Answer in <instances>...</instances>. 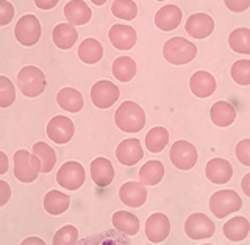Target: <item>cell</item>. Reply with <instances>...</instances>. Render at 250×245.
<instances>
[{"label":"cell","mask_w":250,"mask_h":245,"mask_svg":"<svg viewBox=\"0 0 250 245\" xmlns=\"http://www.w3.org/2000/svg\"><path fill=\"white\" fill-rule=\"evenodd\" d=\"M114 122L124 133H139L146 126V113L141 105L133 100H125L116 109Z\"/></svg>","instance_id":"1"},{"label":"cell","mask_w":250,"mask_h":245,"mask_svg":"<svg viewBox=\"0 0 250 245\" xmlns=\"http://www.w3.org/2000/svg\"><path fill=\"white\" fill-rule=\"evenodd\" d=\"M163 57L174 66H185L197 57V47L186 38L175 36L167 39L163 45Z\"/></svg>","instance_id":"2"},{"label":"cell","mask_w":250,"mask_h":245,"mask_svg":"<svg viewBox=\"0 0 250 245\" xmlns=\"http://www.w3.org/2000/svg\"><path fill=\"white\" fill-rule=\"evenodd\" d=\"M41 160L27 150H16L13 155V169L14 177L21 183H33L41 173Z\"/></svg>","instance_id":"3"},{"label":"cell","mask_w":250,"mask_h":245,"mask_svg":"<svg viewBox=\"0 0 250 245\" xmlns=\"http://www.w3.org/2000/svg\"><path fill=\"white\" fill-rule=\"evenodd\" d=\"M18 88L25 97H38L47 88V78L36 66H25L18 74Z\"/></svg>","instance_id":"4"},{"label":"cell","mask_w":250,"mask_h":245,"mask_svg":"<svg viewBox=\"0 0 250 245\" xmlns=\"http://www.w3.org/2000/svg\"><path fill=\"white\" fill-rule=\"evenodd\" d=\"M241 208L242 199L231 189H222L209 197V209L217 219H225L233 212H238Z\"/></svg>","instance_id":"5"},{"label":"cell","mask_w":250,"mask_h":245,"mask_svg":"<svg viewBox=\"0 0 250 245\" xmlns=\"http://www.w3.org/2000/svg\"><path fill=\"white\" fill-rule=\"evenodd\" d=\"M170 163L178 170H191L199 160V152L191 142L188 141H175L170 147Z\"/></svg>","instance_id":"6"},{"label":"cell","mask_w":250,"mask_h":245,"mask_svg":"<svg viewBox=\"0 0 250 245\" xmlns=\"http://www.w3.org/2000/svg\"><path fill=\"white\" fill-rule=\"evenodd\" d=\"M14 36L19 44L25 47H33L41 39V22L33 14L22 16L14 27Z\"/></svg>","instance_id":"7"},{"label":"cell","mask_w":250,"mask_h":245,"mask_svg":"<svg viewBox=\"0 0 250 245\" xmlns=\"http://www.w3.org/2000/svg\"><path fill=\"white\" fill-rule=\"evenodd\" d=\"M216 231V225L207 214L203 212H192L185 222V233L192 241H203L213 238Z\"/></svg>","instance_id":"8"},{"label":"cell","mask_w":250,"mask_h":245,"mask_svg":"<svg viewBox=\"0 0 250 245\" xmlns=\"http://www.w3.org/2000/svg\"><path fill=\"white\" fill-rule=\"evenodd\" d=\"M86 180L84 167L77 161H67L61 165L57 173V183L67 191H78Z\"/></svg>","instance_id":"9"},{"label":"cell","mask_w":250,"mask_h":245,"mask_svg":"<svg viewBox=\"0 0 250 245\" xmlns=\"http://www.w3.org/2000/svg\"><path fill=\"white\" fill-rule=\"evenodd\" d=\"M121 91L119 88L109 80H100L94 83L91 88V100L94 106L100 109H108L111 108L117 100H119Z\"/></svg>","instance_id":"10"},{"label":"cell","mask_w":250,"mask_h":245,"mask_svg":"<svg viewBox=\"0 0 250 245\" xmlns=\"http://www.w3.org/2000/svg\"><path fill=\"white\" fill-rule=\"evenodd\" d=\"M74 134H75V125L67 116H55L47 123V136L58 145L70 142Z\"/></svg>","instance_id":"11"},{"label":"cell","mask_w":250,"mask_h":245,"mask_svg":"<svg viewBox=\"0 0 250 245\" xmlns=\"http://www.w3.org/2000/svg\"><path fill=\"white\" fill-rule=\"evenodd\" d=\"M170 220L164 212H153L146 222V238L152 244H161L169 238Z\"/></svg>","instance_id":"12"},{"label":"cell","mask_w":250,"mask_h":245,"mask_svg":"<svg viewBox=\"0 0 250 245\" xmlns=\"http://www.w3.org/2000/svg\"><path fill=\"white\" fill-rule=\"evenodd\" d=\"M186 33L195 39H207L214 31V20L207 13H194L186 20Z\"/></svg>","instance_id":"13"},{"label":"cell","mask_w":250,"mask_h":245,"mask_svg":"<svg viewBox=\"0 0 250 245\" xmlns=\"http://www.w3.org/2000/svg\"><path fill=\"white\" fill-rule=\"evenodd\" d=\"M116 158L125 167H131V165L138 164L144 158V148L141 145L139 139L136 138L124 139L116 148Z\"/></svg>","instance_id":"14"},{"label":"cell","mask_w":250,"mask_h":245,"mask_svg":"<svg viewBox=\"0 0 250 245\" xmlns=\"http://www.w3.org/2000/svg\"><path fill=\"white\" fill-rule=\"evenodd\" d=\"M109 42L113 44L117 50H131L138 41L136 30L130 25H122V23H114L108 31Z\"/></svg>","instance_id":"15"},{"label":"cell","mask_w":250,"mask_h":245,"mask_svg":"<svg viewBox=\"0 0 250 245\" xmlns=\"http://www.w3.org/2000/svg\"><path fill=\"white\" fill-rule=\"evenodd\" d=\"M119 199L130 208H141L147 202V189L141 181H127L119 189Z\"/></svg>","instance_id":"16"},{"label":"cell","mask_w":250,"mask_h":245,"mask_svg":"<svg viewBox=\"0 0 250 245\" xmlns=\"http://www.w3.org/2000/svg\"><path fill=\"white\" fill-rule=\"evenodd\" d=\"M189 89L195 97L208 99L216 91V78L207 70H197L191 75Z\"/></svg>","instance_id":"17"},{"label":"cell","mask_w":250,"mask_h":245,"mask_svg":"<svg viewBox=\"0 0 250 245\" xmlns=\"http://www.w3.org/2000/svg\"><path fill=\"white\" fill-rule=\"evenodd\" d=\"M205 175L213 184H225L233 177V167L224 158H213L207 163Z\"/></svg>","instance_id":"18"},{"label":"cell","mask_w":250,"mask_h":245,"mask_svg":"<svg viewBox=\"0 0 250 245\" xmlns=\"http://www.w3.org/2000/svg\"><path fill=\"white\" fill-rule=\"evenodd\" d=\"M91 180L99 187H108L114 180V167L108 158L99 156L91 163Z\"/></svg>","instance_id":"19"},{"label":"cell","mask_w":250,"mask_h":245,"mask_svg":"<svg viewBox=\"0 0 250 245\" xmlns=\"http://www.w3.org/2000/svg\"><path fill=\"white\" fill-rule=\"evenodd\" d=\"M183 19V13L177 5H164L155 14V25L163 31L175 30Z\"/></svg>","instance_id":"20"},{"label":"cell","mask_w":250,"mask_h":245,"mask_svg":"<svg viewBox=\"0 0 250 245\" xmlns=\"http://www.w3.org/2000/svg\"><path fill=\"white\" fill-rule=\"evenodd\" d=\"M64 16L70 25L78 27V25H86L91 20L92 11L88 6V3L83 2V0H70L64 6Z\"/></svg>","instance_id":"21"},{"label":"cell","mask_w":250,"mask_h":245,"mask_svg":"<svg viewBox=\"0 0 250 245\" xmlns=\"http://www.w3.org/2000/svg\"><path fill=\"white\" fill-rule=\"evenodd\" d=\"M209 119L216 126H221V128L230 126L236 121V108H234L230 102L219 100L209 109Z\"/></svg>","instance_id":"22"},{"label":"cell","mask_w":250,"mask_h":245,"mask_svg":"<svg viewBox=\"0 0 250 245\" xmlns=\"http://www.w3.org/2000/svg\"><path fill=\"white\" fill-rule=\"evenodd\" d=\"M78 31L70 23H58L52 31V41L60 50H69L75 45Z\"/></svg>","instance_id":"23"},{"label":"cell","mask_w":250,"mask_h":245,"mask_svg":"<svg viewBox=\"0 0 250 245\" xmlns=\"http://www.w3.org/2000/svg\"><path fill=\"white\" fill-rule=\"evenodd\" d=\"M224 236L231 242H242L250 233V222L242 216H236L227 220L224 228Z\"/></svg>","instance_id":"24"},{"label":"cell","mask_w":250,"mask_h":245,"mask_svg":"<svg viewBox=\"0 0 250 245\" xmlns=\"http://www.w3.org/2000/svg\"><path fill=\"white\" fill-rule=\"evenodd\" d=\"M111 222L116 230L122 234L136 236L139 233V226H141L139 219L138 216L131 214L128 211H116L113 214Z\"/></svg>","instance_id":"25"},{"label":"cell","mask_w":250,"mask_h":245,"mask_svg":"<svg viewBox=\"0 0 250 245\" xmlns=\"http://www.w3.org/2000/svg\"><path fill=\"white\" fill-rule=\"evenodd\" d=\"M57 102L64 111L72 113V114L80 113L84 105L83 96L80 94V91H77L75 88H62L61 91H58Z\"/></svg>","instance_id":"26"},{"label":"cell","mask_w":250,"mask_h":245,"mask_svg":"<svg viewBox=\"0 0 250 245\" xmlns=\"http://www.w3.org/2000/svg\"><path fill=\"white\" fill-rule=\"evenodd\" d=\"M78 58L84 64H97L104 57V47L94 38H86L84 41L78 45Z\"/></svg>","instance_id":"27"},{"label":"cell","mask_w":250,"mask_h":245,"mask_svg":"<svg viewBox=\"0 0 250 245\" xmlns=\"http://www.w3.org/2000/svg\"><path fill=\"white\" fill-rule=\"evenodd\" d=\"M164 178V165L158 160H152L146 163L143 167L139 169V181L144 186H156L161 183Z\"/></svg>","instance_id":"28"},{"label":"cell","mask_w":250,"mask_h":245,"mask_svg":"<svg viewBox=\"0 0 250 245\" xmlns=\"http://www.w3.org/2000/svg\"><path fill=\"white\" fill-rule=\"evenodd\" d=\"M70 206V197L60 191H49L44 197V209L50 216H60Z\"/></svg>","instance_id":"29"},{"label":"cell","mask_w":250,"mask_h":245,"mask_svg":"<svg viewBox=\"0 0 250 245\" xmlns=\"http://www.w3.org/2000/svg\"><path fill=\"white\" fill-rule=\"evenodd\" d=\"M136 62L130 57H119L113 61V75L116 80H119L122 83L131 82L136 75Z\"/></svg>","instance_id":"30"},{"label":"cell","mask_w":250,"mask_h":245,"mask_svg":"<svg viewBox=\"0 0 250 245\" xmlns=\"http://www.w3.org/2000/svg\"><path fill=\"white\" fill-rule=\"evenodd\" d=\"M167 144H169V131L164 126H153L146 134V147L150 153L163 152Z\"/></svg>","instance_id":"31"},{"label":"cell","mask_w":250,"mask_h":245,"mask_svg":"<svg viewBox=\"0 0 250 245\" xmlns=\"http://www.w3.org/2000/svg\"><path fill=\"white\" fill-rule=\"evenodd\" d=\"M229 45L233 52L250 55V28H234L229 35Z\"/></svg>","instance_id":"32"},{"label":"cell","mask_w":250,"mask_h":245,"mask_svg":"<svg viewBox=\"0 0 250 245\" xmlns=\"http://www.w3.org/2000/svg\"><path fill=\"white\" fill-rule=\"evenodd\" d=\"M39 160H41V173H50V170L55 167V164H57V153H55V150L47 144L44 141H39L33 145V152Z\"/></svg>","instance_id":"33"},{"label":"cell","mask_w":250,"mask_h":245,"mask_svg":"<svg viewBox=\"0 0 250 245\" xmlns=\"http://www.w3.org/2000/svg\"><path fill=\"white\" fill-rule=\"evenodd\" d=\"M111 13L124 20H133L138 16V5L133 0H114Z\"/></svg>","instance_id":"34"},{"label":"cell","mask_w":250,"mask_h":245,"mask_svg":"<svg viewBox=\"0 0 250 245\" xmlns=\"http://www.w3.org/2000/svg\"><path fill=\"white\" fill-rule=\"evenodd\" d=\"M230 75L234 83L239 86H249L250 84V60H238L233 62L230 69Z\"/></svg>","instance_id":"35"},{"label":"cell","mask_w":250,"mask_h":245,"mask_svg":"<svg viewBox=\"0 0 250 245\" xmlns=\"http://www.w3.org/2000/svg\"><path fill=\"white\" fill-rule=\"evenodd\" d=\"M16 100V88L5 75H0V108H10Z\"/></svg>","instance_id":"36"},{"label":"cell","mask_w":250,"mask_h":245,"mask_svg":"<svg viewBox=\"0 0 250 245\" xmlns=\"http://www.w3.org/2000/svg\"><path fill=\"white\" fill-rule=\"evenodd\" d=\"M78 242V230L74 225H64L55 233L53 236V245H74Z\"/></svg>","instance_id":"37"},{"label":"cell","mask_w":250,"mask_h":245,"mask_svg":"<svg viewBox=\"0 0 250 245\" xmlns=\"http://www.w3.org/2000/svg\"><path fill=\"white\" fill-rule=\"evenodd\" d=\"M236 160L242 165H249L250 167V138L241 139L236 144Z\"/></svg>","instance_id":"38"},{"label":"cell","mask_w":250,"mask_h":245,"mask_svg":"<svg viewBox=\"0 0 250 245\" xmlns=\"http://www.w3.org/2000/svg\"><path fill=\"white\" fill-rule=\"evenodd\" d=\"M14 6L8 0H0V27L10 25L14 18Z\"/></svg>","instance_id":"39"},{"label":"cell","mask_w":250,"mask_h":245,"mask_svg":"<svg viewBox=\"0 0 250 245\" xmlns=\"http://www.w3.org/2000/svg\"><path fill=\"white\" fill-rule=\"evenodd\" d=\"M224 3L231 13H244L250 8V0H224Z\"/></svg>","instance_id":"40"},{"label":"cell","mask_w":250,"mask_h":245,"mask_svg":"<svg viewBox=\"0 0 250 245\" xmlns=\"http://www.w3.org/2000/svg\"><path fill=\"white\" fill-rule=\"evenodd\" d=\"M10 200H11V187L6 181L0 180V208L5 206Z\"/></svg>","instance_id":"41"},{"label":"cell","mask_w":250,"mask_h":245,"mask_svg":"<svg viewBox=\"0 0 250 245\" xmlns=\"http://www.w3.org/2000/svg\"><path fill=\"white\" fill-rule=\"evenodd\" d=\"M60 0H35V5L39 8V10H52V8H55L58 5Z\"/></svg>","instance_id":"42"},{"label":"cell","mask_w":250,"mask_h":245,"mask_svg":"<svg viewBox=\"0 0 250 245\" xmlns=\"http://www.w3.org/2000/svg\"><path fill=\"white\" fill-rule=\"evenodd\" d=\"M8 169H10V161H8V156H6L5 152L0 150V175L6 173Z\"/></svg>","instance_id":"43"},{"label":"cell","mask_w":250,"mask_h":245,"mask_svg":"<svg viewBox=\"0 0 250 245\" xmlns=\"http://www.w3.org/2000/svg\"><path fill=\"white\" fill-rule=\"evenodd\" d=\"M241 189H242V192H244L247 197H250V173H247V175H244V178H242Z\"/></svg>","instance_id":"44"},{"label":"cell","mask_w":250,"mask_h":245,"mask_svg":"<svg viewBox=\"0 0 250 245\" xmlns=\"http://www.w3.org/2000/svg\"><path fill=\"white\" fill-rule=\"evenodd\" d=\"M36 244L44 245L45 242H44L41 238H28V239H25V241H22V245H36Z\"/></svg>","instance_id":"45"},{"label":"cell","mask_w":250,"mask_h":245,"mask_svg":"<svg viewBox=\"0 0 250 245\" xmlns=\"http://www.w3.org/2000/svg\"><path fill=\"white\" fill-rule=\"evenodd\" d=\"M91 2H92L94 5H97V6H102V5H105L106 0H91Z\"/></svg>","instance_id":"46"},{"label":"cell","mask_w":250,"mask_h":245,"mask_svg":"<svg viewBox=\"0 0 250 245\" xmlns=\"http://www.w3.org/2000/svg\"><path fill=\"white\" fill-rule=\"evenodd\" d=\"M156 2H163V0H156Z\"/></svg>","instance_id":"47"}]
</instances>
